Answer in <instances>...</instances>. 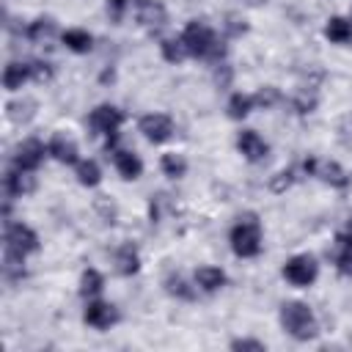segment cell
Wrapping results in <instances>:
<instances>
[{"label": "cell", "mask_w": 352, "mask_h": 352, "mask_svg": "<svg viewBox=\"0 0 352 352\" xmlns=\"http://www.w3.org/2000/svg\"><path fill=\"white\" fill-rule=\"evenodd\" d=\"M121 124H124V113L116 104H99L88 116V126L94 129V135H104L107 138V148H113Z\"/></svg>", "instance_id": "4"}, {"label": "cell", "mask_w": 352, "mask_h": 352, "mask_svg": "<svg viewBox=\"0 0 352 352\" xmlns=\"http://www.w3.org/2000/svg\"><path fill=\"white\" fill-rule=\"evenodd\" d=\"M292 184H294V168H286V170H280V173L272 176L270 190H272V192H283V190H289Z\"/></svg>", "instance_id": "29"}, {"label": "cell", "mask_w": 352, "mask_h": 352, "mask_svg": "<svg viewBox=\"0 0 352 352\" xmlns=\"http://www.w3.org/2000/svg\"><path fill=\"white\" fill-rule=\"evenodd\" d=\"M6 250H14L19 256H28L38 250V236L25 223H6Z\"/></svg>", "instance_id": "6"}, {"label": "cell", "mask_w": 352, "mask_h": 352, "mask_svg": "<svg viewBox=\"0 0 352 352\" xmlns=\"http://www.w3.org/2000/svg\"><path fill=\"white\" fill-rule=\"evenodd\" d=\"M336 267H338L341 275L352 278V248H344V250L336 256Z\"/></svg>", "instance_id": "32"}, {"label": "cell", "mask_w": 352, "mask_h": 352, "mask_svg": "<svg viewBox=\"0 0 352 352\" xmlns=\"http://www.w3.org/2000/svg\"><path fill=\"white\" fill-rule=\"evenodd\" d=\"M82 319H85V324H91V327H96V330H107V327H113V324L118 322V311H116V305H110V302L88 300V305H85V311H82Z\"/></svg>", "instance_id": "10"}, {"label": "cell", "mask_w": 352, "mask_h": 352, "mask_svg": "<svg viewBox=\"0 0 352 352\" xmlns=\"http://www.w3.org/2000/svg\"><path fill=\"white\" fill-rule=\"evenodd\" d=\"M44 154H50V148L36 140V138H28L16 146V154H14V168L19 170H36L41 162H44Z\"/></svg>", "instance_id": "8"}, {"label": "cell", "mask_w": 352, "mask_h": 352, "mask_svg": "<svg viewBox=\"0 0 352 352\" xmlns=\"http://www.w3.org/2000/svg\"><path fill=\"white\" fill-rule=\"evenodd\" d=\"M336 242H338L341 248H352V214L346 217V226H344V231H338Z\"/></svg>", "instance_id": "35"}, {"label": "cell", "mask_w": 352, "mask_h": 352, "mask_svg": "<svg viewBox=\"0 0 352 352\" xmlns=\"http://www.w3.org/2000/svg\"><path fill=\"white\" fill-rule=\"evenodd\" d=\"M217 66H220V69L214 72V80H217V85H220V88H226V85L231 82V69H228L226 63H217Z\"/></svg>", "instance_id": "36"}, {"label": "cell", "mask_w": 352, "mask_h": 352, "mask_svg": "<svg viewBox=\"0 0 352 352\" xmlns=\"http://www.w3.org/2000/svg\"><path fill=\"white\" fill-rule=\"evenodd\" d=\"M294 107H297V113H311V110L316 107V99H314V96H308V94L302 91V94H297V96H294Z\"/></svg>", "instance_id": "33"}, {"label": "cell", "mask_w": 352, "mask_h": 352, "mask_svg": "<svg viewBox=\"0 0 352 352\" xmlns=\"http://www.w3.org/2000/svg\"><path fill=\"white\" fill-rule=\"evenodd\" d=\"M160 52H162V58H165L168 63H182V60L190 55L182 38H162V41H160Z\"/></svg>", "instance_id": "24"}, {"label": "cell", "mask_w": 352, "mask_h": 352, "mask_svg": "<svg viewBox=\"0 0 352 352\" xmlns=\"http://www.w3.org/2000/svg\"><path fill=\"white\" fill-rule=\"evenodd\" d=\"M195 283H198L201 292L214 294V292H220L226 286V272L220 267H198L195 270Z\"/></svg>", "instance_id": "16"}, {"label": "cell", "mask_w": 352, "mask_h": 352, "mask_svg": "<svg viewBox=\"0 0 352 352\" xmlns=\"http://www.w3.org/2000/svg\"><path fill=\"white\" fill-rule=\"evenodd\" d=\"M236 148H239V154H242L248 162H261V160L270 154L267 140H264L256 129H242L239 138H236Z\"/></svg>", "instance_id": "11"}, {"label": "cell", "mask_w": 352, "mask_h": 352, "mask_svg": "<svg viewBox=\"0 0 352 352\" xmlns=\"http://www.w3.org/2000/svg\"><path fill=\"white\" fill-rule=\"evenodd\" d=\"M302 170L311 173V176H319L324 184L338 187V190L349 184L346 170H344L338 162H333V160H305V162H302Z\"/></svg>", "instance_id": "7"}, {"label": "cell", "mask_w": 352, "mask_h": 352, "mask_svg": "<svg viewBox=\"0 0 352 352\" xmlns=\"http://www.w3.org/2000/svg\"><path fill=\"white\" fill-rule=\"evenodd\" d=\"M324 36L333 44H352V22L344 16H330L324 25Z\"/></svg>", "instance_id": "18"}, {"label": "cell", "mask_w": 352, "mask_h": 352, "mask_svg": "<svg viewBox=\"0 0 352 352\" xmlns=\"http://www.w3.org/2000/svg\"><path fill=\"white\" fill-rule=\"evenodd\" d=\"M319 275V264L314 256L308 253H300V256H292L286 264H283V278L292 283V286H311Z\"/></svg>", "instance_id": "5"}, {"label": "cell", "mask_w": 352, "mask_h": 352, "mask_svg": "<svg viewBox=\"0 0 352 352\" xmlns=\"http://www.w3.org/2000/svg\"><path fill=\"white\" fill-rule=\"evenodd\" d=\"M30 80V63H19V60H11L3 72V85L6 91H19L25 82Z\"/></svg>", "instance_id": "17"}, {"label": "cell", "mask_w": 352, "mask_h": 352, "mask_svg": "<svg viewBox=\"0 0 352 352\" xmlns=\"http://www.w3.org/2000/svg\"><path fill=\"white\" fill-rule=\"evenodd\" d=\"M228 242H231V250L239 256V258H253L261 253V226L253 214H245L239 217V223L231 228L228 234Z\"/></svg>", "instance_id": "3"}, {"label": "cell", "mask_w": 352, "mask_h": 352, "mask_svg": "<svg viewBox=\"0 0 352 352\" xmlns=\"http://www.w3.org/2000/svg\"><path fill=\"white\" fill-rule=\"evenodd\" d=\"M50 157L52 160H58V162H63V165H77V143L72 140V138H66V135H52V140H50Z\"/></svg>", "instance_id": "14"}, {"label": "cell", "mask_w": 352, "mask_h": 352, "mask_svg": "<svg viewBox=\"0 0 352 352\" xmlns=\"http://www.w3.org/2000/svg\"><path fill=\"white\" fill-rule=\"evenodd\" d=\"M28 38L33 41V44H44V41H50L52 36H55V22L50 19V16H38V19H33L30 25H28Z\"/></svg>", "instance_id": "20"}, {"label": "cell", "mask_w": 352, "mask_h": 352, "mask_svg": "<svg viewBox=\"0 0 352 352\" xmlns=\"http://www.w3.org/2000/svg\"><path fill=\"white\" fill-rule=\"evenodd\" d=\"M182 41H184L187 52L195 55V58H212V60L220 63V58H223V52H226L223 44L217 41L214 30H212L206 22H198V19L187 22V28H184V33H182Z\"/></svg>", "instance_id": "1"}, {"label": "cell", "mask_w": 352, "mask_h": 352, "mask_svg": "<svg viewBox=\"0 0 352 352\" xmlns=\"http://www.w3.org/2000/svg\"><path fill=\"white\" fill-rule=\"evenodd\" d=\"M242 3H248V6H264L267 0H242Z\"/></svg>", "instance_id": "38"}, {"label": "cell", "mask_w": 352, "mask_h": 352, "mask_svg": "<svg viewBox=\"0 0 352 352\" xmlns=\"http://www.w3.org/2000/svg\"><path fill=\"white\" fill-rule=\"evenodd\" d=\"M135 16H138V22L143 28H151V30L154 28H162L168 22V11H165V6L160 0H140Z\"/></svg>", "instance_id": "12"}, {"label": "cell", "mask_w": 352, "mask_h": 352, "mask_svg": "<svg viewBox=\"0 0 352 352\" xmlns=\"http://www.w3.org/2000/svg\"><path fill=\"white\" fill-rule=\"evenodd\" d=\"M140 132L148 143H165L170 135H173V121L165 116V113H148L140 118Z\"/></svg>", "instance_id": "9"}, {"label": "cell", "mask_w": 352, "mask_h": 352, "mask_svg": "<svg viewBox=\"0 0 352 352\" xmlns=\"http://www.w3.org/2000/svg\"><path fill=\"white\" fill-rule=\"evenodd\" d=\"M30 173H33V170L11 168V170L6 173V192H8L11 198H22V195H28V192L36 187V182H33Z\"/></svg>", "instance_id": "15"}, {"label": "cell", "mask_w": 352, "mask_h": 352, "mask_svg": "<svg viewBox=\"0 0 352 352\" xmlns=\"http://www.w3.org/2000/svg\"><path fill=\"white\" fill-rule=\"evenodd\" d=\"M124 3H126V0H113V8H116V14L124 8Z\"/></svg>", "instance_id": "37"}, {"label": "cell", "mask_w": 352, "mask_h": 352, "mask_svg": "<svg viewBox=\"0 0 352 352\" xmlns=\"http://www.w3.org/2000/svg\"><path fill=\"white\" fill-rule=\"evenodd\" d=\"M113 165H116V170H118L126 182H132V179H138V176L143 173L140 157L132 154V151H126V148H113Z\"/></svg>", "instance_id": "13"}, {"label": "cell", "mask_w": 352, "mask_h": 352, "mask_svg": "<svg viewBox=\"0 0 352 352\" xmlns=\"http://www.w3.org/2000/svg\"><path fill=\"white\" fill-rule=\"evenodd\" d=\"M160 165H162V173L168 176V179H182L184 173H187V160L182 157V154H162V160H160Z\"/></svg>", "instance_id": "26"}, {"label": "cell", "mask_w": 352, "mask_h": 352, "mask_svg": "<svg viewBox=\"0 0 352 352\" xmlns=\"http://www.w3.org/2000/svg\"><path fill=\"white\" fill-rule=\"evenodd\" d=\"M253 107H256V99H253L250 94H234V96L228 99V104H226L228 118H234V121H242Z\"/></svg>", "instance_id": "22"}, {"label": "cell", "mask_w": 352, "mask_h": 352, "mask_svg": "<svg viewBox=\"0 0 352 352\" xmlns=\"http://www.w3.org/2000/svg\"><path fill=\"white\" fill-rule=\"evenodd\" d=\"M77 182H80L82 187H96V184L102 182V170H99V165H96L94 160H82V162H77Z\"/></svg>", "instance_id": "27"}, {"label": "cell", "mask_w": 352, "mask_h": 352, "mask_svg": "<svg viewBox=\"0 0 352 352\" xmlns=\"http://www.w3.org/2000/svg\"><path fill=\"white\" fill-rule=\"evenodd\" d=\"M223 30H226L228 36H242V33L248 30V25H245V19H239L236 14H228L226 22H223Z\"/></svg>", "instance_id": "31"}, {"label": "cell", "mask_w": 352, "mask_h": 352, "mask_svg": "<svg viewBox=\"0 0 352 352\" xmlns=\"http://www.w3.org/2000/svg\"><path fill=\"white\" fill-rule=\"evenodd\" d=\"M253 99H256V107H272V104H278L280 102V91L275 88V85H264V88H258V94H253Z\"/></svg>", "instance_id": "28"}, {"label": "cell", "mask_w": 352, "mask_h": 352, "mask_svg": "<svg viewBox=\"0 0 352 352\" xmlns=\"http://www.w3.org/2000/svg\"><path fill=\"white\" fill-rule=\"evenodd\" d=\"M102 286H104V278H102V272L99 270H94V267H88L82 275H80V294L82 297H96L99 292H102Z\"/></svg>", "instance_id": "23"}, {"label": "cell", "mask_w": 352, "mask_h": 352, "mask_svg": "<svg viewBox=\"0 0 352 352\" xmlns=\"http://www.w3.org/2000/svg\"><path fill=\"white\" fill-rule=\"evenodd\" d=\"M231 349H256V352H264V344L261 341H253V338H236V341H231Z\"/></svg>", "instance_id": "34"}, {"label": "cell", "mask_w": 352, "mask_h": 352, "mask_svg": "<svg viewBox=\"0 0 352 352\" xmlns=\"http://www.w3.org/2000/svg\"><path fill=\"white\" fill-rule=\"evenodd\" d=\"M60 38H63V44H66L72 52H77V55H82V52H88V50L94 47V38H91V33H88V30H80V28H72V30H66Z\"/></svg>", "instance_id": "21"}, {"label": "cell", "mask_w": 352, "mask_h": 352, "mask_svg": "<svg viewBox=\"0 0 352 352\" xmlns=\"http://www.w3.org/2000/svg\"><path fill=\"white\" fill-rule=\"evenodd\" d=\"M28 63H30V80L44 82V80L52 77V66L50 63H44V60H28Z\"/></svg>", "instance_id": "30"}, {"label": "cell", "mask_w": 352, "mask_h": 352, "mask_svg": "<svg viewBox=\"0 0 352 352\" xmlns=\"http://www.w3.org/2000/svg\"><path fill=\"white\" fill-rule=\"evenodd\" d=\"M116 270L121 275H135L140 270V256H138V250L132 245H121L116 250Z\"/></svg>", "instance_id": "19"}, {"label": "cell", "mask_w": 352, "mask_h": 352, "mask_svg": "<svg viewBox=\"0 0 352 352\" xmlns=\"http://www.w3.org/2000/svg\"><path fill=\"white\" fill-rule=\"evenodd\" d=\"M165 292H168L170 297H179V300H192V297H195V289H192L182 275H176V272H170V275L165 278Z\"/></svg>", "instance_id": "25"}, {"label": "cell", "mask_w": 352, "mask_h": 352, "mask_svg": "<svg viewBox=\"0 0 352 352\" xmlns=\"http://www.w3.org/2000/svg\"><path fill=\"white\" fill-rule=\"evenodd\" d=\"M280 324H283V330H286L292 338H297V341H311V338L319 333V330H316V316H314V311H311L305 302H297V300L280 305Z\"/></svg>", "instance_id": "2"}]
</instances>
